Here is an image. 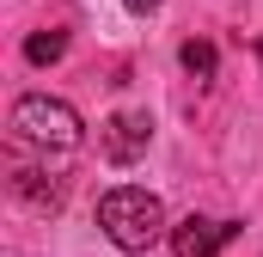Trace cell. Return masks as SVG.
<instances>
[{"instance_id":"1","label":"cell","mask_w":263,"mask_h":257,"mask_svg":"<svg viewBox=\"0 0 263 257\" xmlns=\"http://www.w3.org/2000/svg\"><path fill=\"white\" fill-rule=\"evenodd\" d=\"M98 227H104V239H110L117 251H153V245L172 233L159 196L141 190V184H117V190L98 196Z\"/></svg>"},{"instance_id":"2","label":"cell","mask_w":263,"mask_h":257,"mask_svg":"<svg viewBox=\"0 0 263 257\" xmlns=\"http://www.w3.org/2000/svg\"><path fill=\"white\" fill-rule=\"evenodd\" d=\"M12 135L43 147V153H73L80 147V111L67 98H49V92H25L12 104Z\"/></svg>"},{"instance_id":"3","label":"cell","mask_w":263,"mask_h":257,"mask_svg":"<svg viewBox=\"0 0 263 257\" xmlns=\"http://www.w3.org/2000/svg\"><path fill=\"white\" fill-rule=\"evenodd\" d=\"M147 141H153V123H147L141 111H117L110 123L98 128V147H104L110 166H135V159L147 153Z\"/></svg>"},{"instance_id":"4","label":"cell","mask_w":263,"mask_h":257,"mask_svg":"<svg viewBox=\"0 0 263 257\" xmlns=\"http://www.w3.org/2000/svg\"><path fill=\"white\" fill-rule=\"evenodd\" d=\"M233 233H239V221H208V214H190V221H178V227H172V251H178V257H214Z\"/></svg>"},{"instance_id":"5","label":"cell","mask_w":263,"mask_h":257,"mask_svg":"<svg viewBox=\"0 0 263 257\" xmlns=\"http://www.w3.org/2000/svg\"><path fill=\"white\" fill-rule=\"evenodd\" d=\"M12 190L25 196V202H37V208H55V202H62V184H55V178L43 184V172H25V166L12 172Z\"/></svg>"},{"instance_id":"6","label":"cell","mask_w":263,"mask_h":257,"mask_svg":"<svg viewBox=\"0 0 263 257\" xmlns=\"http://www.w3.org/2000/svg\"><path fill=\"white\" fill-rule=\"evenodd\" d=\"M67 56V31H37V37H25V62L31 67H49Z\"/></svg>"},{"instance_id":"7","label":"cell","mask_w":263,"mask_h":257,"mask_svg":"<svg viewBox=\"0 0 263 257\" xmlns=\"http://www.w3.org/2000/svg\"><path fill=\"white\" fill-rule=\"evenodd\" d=\"M178 62H184V74H196V80H214V62H220V56H214L208 37H190V43L178 49Z\"/></svg>"},{"instance_id":"8","label":"cell","mask_w":263,"mask_h":257,"mask_svg":"<svg viewBox=\"0 0 263 257\" xmlns=\"http://www.w3.org/2000/svg\"><path fill=\"white\" fill-rule=\"evenodd\" d=\"M123 6H129V12H159L165 0H123Z\"/></svg>"},{"instance_id":"9","label":"cell","mask_w":263,"mask_h":257,"mask_svg":"<svg viewBox=\"0 0 263 257\" xmlns=\"http://www.w3.org/2000/svg\"><path fill=\"white\" fill-rule=\"evenodd\" d=\"M257 49H263V43H257Z\"/></svg>"}]
</instances>
